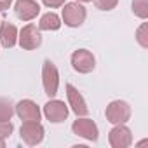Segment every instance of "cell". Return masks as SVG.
Instances as JSON below:
<instances>
[{"label":"cell","mask_w":148,"mask_h":148,"mask_svg":"<svg viewBox=\"0 0 148 148\" xmlns=\"http://www.w3.org/2000/svg\"><path fill=\"white\" fill-rule=\"evenodd\" d=\"M66 98H68V106L71 108V112L77 117H86L89 113V106H87L84 96L80 94V91L75 86L66 84Z\"/></svg>","instance_id":"10"},{"label":"cell","mask_w":148,"mask_h":148,"mask_svg":"<svg viewBox=\"0 0 148 148\" xmlns=\"http://www.w3.org/2000/svg\"><path fill=\"white\" fill-rule=\"evenodd\" d=\"M61 18L56 14V12H45L40 21H38V30H44V32H56L61 28Z\"/></svg>","instance_id":"14"},{"label":"cell","mask_w":148,"mask_h":148,"mask_svg":"<svg viewBox=\"0 0 148 148\" xmlns=\"http://www.w3.org/2000/svg\"><path fill=\"white\" fill-rule=\"evenodd\" d=\"M14 12L16 18L21 21H32L38 16L40 12V5L35 0H16L14 4Z\"/></svg>","instance_id":"12"},{"label":"cell","mask_w":148,"mask_h":148,"mask_svg":"<svg viewBox=\"0 0 148 148\" xmlns=\"http://www.w3.org/2000/svg\"><path fill=\"white\" fill-rule=\"evenodd\" d=\"M44 115L52 124H61L68 117V105L61 99H51L44 105Z\"/></svg>","instance_id":"9"},{"label":"cell","mask_w":148,"mask_h":148,"mask_svg":"<svg viewBox=\"0 0 148 148\" xmlns=\"http://www.w3.org/2000/svg\"><path fill=\"white\" fill-rule=\"evenodd\" d=\"M14 115V103L9 98H0V120H11Z\"/></svg>","instance_id":"15"},{"label":"cell","mask_w":148,"mask_h":148,"mask_svg":"<svg viewBox=\"0 0 148 148\" xmlns=\"http://www.w3.org/2000/svg\"><path fill=\"white\" fill-rule=\"evenodd\" d=\"M42 86L49 98H54L59 89V71L51 59H45L42 64Z\"/></svg>","instance_id":"3"},{"label":"cell","mask_w":148,"mask_h":148,"mask_svg":"<svg viewBox=\"0 0 148 148\" xmlns=\"http://www.w3.org/2000/svg\"><path fill=\"white\" fill-rule=\"evenodd\" d=\"M63 11H61V21L70 26V28H79L84 25L86 18H87V11L86 7L80 4V2H64L63 5Z\"/></svg>","instance_id":"1"},{"label":"cell","mask_w":148,"mask_h":148,"mask_svg":"<svg viewBox=\"0 0 148 148\" xmlns=\"http://www.w3.org/2000/svg\"><path fill=\"white\" fill-rule=\"evenodd\" d=\"M105 115H106V120L113 125L115 124H125L131 119V106L124 99H115V101L108 103Z\"/></svg>","instance_id":"4"},{"label":"cell","mask_w":148,"mask_h":148,"mask_svg":"<svg viewBox=\"0 0 148 148\" xmlns=\"http://www.w3.org/2000/svg\"><path fill=\"white\" fill-rule=\"evenodd\" d=\"M108 143L112 148H129L132 145V132L125 124H115L108 132Z\"/></svg>","instance_id":"8"},{"label":"cell","mask_w":148,"mask_h":148,"mask_svg":"<svg viewBox=\"0 0 148 148\" xmlns=\"http://www.w3.org/2000/svg\"><path fill=\"white\" fill-rule=\"evenodd\" d=\"M12 131H14V125L11 120H0V138H4V139L11 138Z\"/></svg>","instance_id":"18"},{"label":"cell","mask_w":148,"mask_h":148,"mask_svg":"<svg viewBox=\"0 0 148 148\" xmlns=\"http://www.w3.org/2000/svg\"><path fill=\"white\" fill-rule=\"evenodd\" d=\"M75 2H80V4H89V2H92V0H75Z\"/></svg>","instance_id":"23"},{"label":"cell","mask_w":148,"mask_h":148,"mask_svg":"<svg viewBox=\"0 0 148 148\" xmlns=\"http://www.w3.org/2000/svg\"><path fill=\"white\" fill-rule=\"evenodd\" d=\"M0 44L11 49L18 44V28L9 21H0Z\"/></svg>","instance_id":"13"},{"label":"cell","mask_w":148,"mask_h":148,"mask_svg":"<svg viewBox=\"0 0 148 148\" xmlns=\"http://www.w3.org/2000/svg\"><path fill=\"white\" fill-rule=\"evenodd\" d=\"M94 4L99 11H113L119 4V0H94Z\"/></svg>","instance_id":"19"},{"label":"cell","mask_w":148,"mask_h":148,"mask_svg":"<svg viewBox=\"0 0 148 148\" xmlns=\"http://www.w3.org/2000/svg\"><path fill=\"white\" fill-rule=\"evenodd\" d=\"M132 12L134 16L146 19L148 18V0H132Z\"/></svg>","instance_id":"16"},{"label":"cell","mask_w":148,"mask_h":148,"mask_svg":"<svg viewBox=\"0 0 148 148\" xmlns=\"http://www.w3.org/2000/svg\"><path fill=\"white\" fill-rule=\"evenodd\" d=\"M136 40L143 49H148V25L143 23L138 30H136Z\"/></svg>","instance_id":"17"},{"label":"cell","mask_w":148,"mask_h":148,"mask_svg":"<svg viewBox=\"0 0 148 148\" xmlns=\"http://www.w3.org/2000/svg\"><path fill=\"white\" fill-rule=\"evenodd\" d=\"M14 113L23 122H26V120H38L40 122V117H42L38 105L32 99H21L18 105H14Z\"/></svg>","instance_id":"11"},{"label":"cell","mask_w":148,"mask_h":148,"mask_svg":"<svg viewBox=\"0 0 148 148\" xmlns=\"http://www.w3.org/2000/svg\"><path fill=\"white\" fill-rule=\"evenodd\" d=\"M70 61H71L73 70L79 71V73H91V71L96 68V58H94V54H92L91 51H87V49H79V51H75V52L71 54Z\"/></svg>","instance_id":"7"},{"label":"cell","mask_w":148,"mask_h":148,"mask_svg":"<svg viewBox=\"0 0 148 148\" xmlns=\"http://www.w3.org/2000/svg\"><path fill=\"white\" fill-rule=\"evenodd\" d=\"M18 44L25 49V51H35L40 47L42 44V35L40 30L35 25H26L21 28V32H18Z\"/></svg>","instance_id":"5"},{"label":"cell","mask_w":148,"mask_h":148,"mask_svg":"<svg viewBox=\"0 0 148 148\" xmlns=\"http://www.w3.org/2000/svg\"><path fill=\"white\" fill-rule=\"evenodd\" d=\"M12 5V0H0V12H5Z\"/></svg>","instance_id":"21"},{"label":"cell","mask_w":148,"mask_h":148,"mask_svg":"<svg viewBox=\"0 0 148 148\" xmlns=\"http://www.w3.org/2000/svg\"><path fill=\"white\" fill-rule=\"evenodd\" d=\"M0 148H5V139L0 138Z\"/></svg>","instance_id":"22"},{"label":"cell","mask_w":148,"mask_h":148,"mask_svg":"<svg viewBox=\"0 0 148 148\" xmlns=\"http://www.w3.org/2000/svg\"><path fill=\"white\" fill-rule=\"evenodd\" d=\"M19 136H21V141L25 145L37 146L44 141L45 129L38 120H26V122H23V125L19 129Z\"/></svg>","instance_id":"2"},{"label":"cell","mask_w":148,"mask_h":148,"mask_svg":"<svg viewBox=\"0 0 148 148\" xmlns=\"http://www.w3.org/2000/svg\"><path fill=\"white\" fill-rule=\"evenodd\" d=\"M71 131L73 134H77L79 138H84L87 141H98L99 138V129L96 122L87 117H77V120L71 124Z\"/></svg>","instance_id":"6"},{"label":"cell","mask_w":148,"mask_h":148,"mask_svg":"<svg viewBox=\"0 0 148 148\" xmlns=\"http://www.w3.org/2000/svg\"><path fill=\"white\" fill-rule=\"evenodd\" d=\"M64 2H66V0H42V4H44L45 7H49V9H58V7H61Z\"/></svg>","instance_id":"20"}]
</instances>
